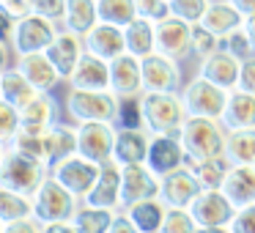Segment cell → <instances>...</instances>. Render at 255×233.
<instances>
[{
  "label": "cell",
  "mask_w": 255,
  "mask_h": 233,
  "mask_svg": "<svg viewBox=\"0 0 255 233\" xmlns=\"http://www.w3.org/2000/svg\"><path fill=\"white\" fill-rule=\"evenodd\" d=\"M140 110H143V129L151 134H181L189 113L181 99V91H145L140 96Z\"/></svg>",
  "instance_id": "6da1fadb"
},
{
  "label": "cell",
  "mask_w": 255,
  "mask_h": 233,
  "mask_svg": "<svg viewBox=\"0 0 255 233\" xmlns=\"http://www.w3.org/2000/svg\"><path fill=\"white\" fill-rule=\"evenodd\" d=\"M47 178H50V167L44 162L19 154L11 145H3V151H0V189H11V192L33 198Z\"/></svg>",
  "instance_id": "7a4b0ae2"
},
{
  "label": "cell",
  "mask_w": 255,
  "mask_h": 233,
  "mask_svg": "<svg viewBox=\"0 0 255 233\" xmlns=\"http://www.w3.org/2000/svg\"><path fill=\"white\" fill-rule=\"evenodd\" d=\"M228 129L217 118H187L181 129V143L187 151V165L203 159H225Z\"/></svg>",
  "instance_id": "3957f363"
},
{
  "label": "cell",
  "mask_w": 255,
  "mask_h": 233,
  "mask_svg": "<svg viewBox=\"0 0 255 233\" xmlns=\"http://www.w3.org/2000/svg\"><path fill=\"white\" fill-rule=\"evenodd\" d=\"M63 110L72 118V123H88V121H105L116 123L118 110H121V96L113 91H80L69 88Z\"/></svg>",
  "instance_id": "277c9868"
},
{
  "label": "cell",
  "mask_w": 255,
  "mask_h": 233,
  "mask_svg": "<svg viewBox=\"0 0 255 233\" xmlns=\"http://www.w3.org/2000/svg\"><path fill=\"white\" fill-rule=\"evenodd\" d=\"M63 25L55 19L44 17V14H28V17L14 22V33H11V50L14 55H30V52H47V47L55 41V36L61 33Z\"/></svg>",
  "instance_id": "5b68a950"
},
{
  "label": "cell",
  "mask_w": 255,
  "mask_h": 233,
  "mask_svg": "<svg viewBox=\"0 0 255 233\" xmlns=\"http://www.w3.org/2000/svg\"><path fill=\"white\" fill-rule=\"evenodd\" d=\"M80 203H83V200H80L77 195H72L61 181H55V178L50 176L39 187V192L33 195V220H39L41 225L72 220L74 211L80 209Z\"/></svg>",
  "instance_id": "8992f818"
},
{
  "label": "cell",
  "mask_w": 255,
  "mask_h": 233,
  "mask_svg": "<svg viewBox=\"0 0 255 233\" xmlns=\"http://www.w3.org/2000/svg\"><path fill=\"white\" fill-rule=\"evenodd\" d=\"M181 99L187 105L189 118H217V121H222L228 107V91H222L220 85L195 74L189 83H184Z\"/></svg>",
  "instance_id": "52a82bcc"
},
{
  "label": "cell",
  "mask_w": 255,
  "mask_h": 233,
  "mask_svg": "<svg viewBox=\"0 0 255 233\" xmlns=\"http://www.w3.org/2000/svg\"><path fill=\"white\" fill-rule=\"evenodd\" d=\"M116 137H118L116 123H105V121L77 123V145H80L77 154L96 162V165H107V162H113Z\"/></svg>",
  "instance_id": "ba28073f"
},
{
  "label": "cell",
  "mask_w": 255,
  "mask_h": 233,
  "mask_svg": "<svg viewBox=\"0 0 255 233\" xmlns=\"http://www.w3.org/2000/svg\"><path fill=\"white\" fill-rule=\"evenodd\" d=\"M99 173H102V165L74 154V156H69V159L58 162L50 170V176L55 178V181H61L72 195H77L80 200H85L88 192L94 189V184L99 181Z\"/></svg>",
  "instance_id": "9c48e42d"
},
{
  "label": "cell",
  "mask_w": 255,
  "mask_h": 233,
  "mask_svg": "<svg viewBox=\"0 0 255 233\" xmlns=\"http://www.w3.org/2000/svg\"><path fill=\"white\" fill-rule=\"evenodd\" d=\"M189 211H192L198 228H228L239 209L222 189H203L189 203Z\"/></svg>",
  "instance_id": "30bf717a"
},
{
  "label": "cell",
  "mask_w": 255,
  "mask_h": 233,
  "mask_svg": "<svg viewBox=\"0 0 255 233\" xmlns=\"http://www.w3.org/2000/svg\"><path fill=\"white\" fill-rule=\"evenodd\" d=\"M162 178L151 170L145 162L140 165H124V187H121V211L134 203L159 198Z\"/></svg>",
  "instance_id": "8fae6325"
},
{
  "label": "cell",
  "mask_w": 255,
  "mask_h": 233,
  "mask_svg": "<svg viewBox=\"0 0 255 233\" xmlns=\"http://www.w3.org/2000/svg\"><path fill=\"white\" fill-rule=\"evenodd\" d=\"M143 83L145 91H156V94L181 91L184 88L181 61L167 58L162 52H151L148 58H143Z\"/></svg>",
  "instance_id": "7c38bea8"
},
{
  "label": "cell",
  "mask_w": 255,
  "mask_h": 233,
  "mask_svg": "<svg viewBox=\"0 0 255 233\" xmlns=\"http://www.w3.org/2000/svg\"><path fill=\"white\" fill-rule=\"evenodd\" d=\"M110 91L121 99H140L145 94L143 61L129 55V52L110 61Z\"/></svg>",
  "instance_id": "4fadbf2b"
},
{
  "label": "cell",
  "mask_w": 255,
  "mask_h": 233,
  "mask_svg": "<svg viewBox=\"0 0 255 233\" xmlns=\"http://www.w3.org/2000/svg\"><path fill=\"white\" fill-rule=\"evenodd\" d=\"M192 28L195 25L173 17V14L162 22H156V52L176 58V61L189 58L192 55Z\"/></svg>",
  "instance_id": "5bb4252c"
},
{
  "label": "cell",
  "mask_w": 255,
  "mask_h": 233,
  "mask_svg": "<svg viewBox=\"0 0 255 233\" xmlns=\"http://www.w3.org/2000/svg\"><path fill=\"white\" fill-rule=\"evenodd\" d=\"M145 165L159 178L187 165V151H184L181 134H151V148Z\"/></svg>",
  "instance_id": "9a60e30c"
},
{
  "label": "cell",
  "mask_w": 255,
  "mask_h": 233,
  "mask_svg": "<svg viewBox=\"0 0 255 233\" xmlns=\"http://www.w3.org/2000/svg\"><path fill=\"white\" fill-rule=\"evenodd\" d=\"M85 52H88L85 50V36L74 33V30H66V28H61V33L55 36V41L47 47V58L55 63V69L61 72L63 83H69V77L74 74V69L83 61Z\"/></svg>",
  "instance_id": "2e32d148"
},
{
  "label": "cell",
  "mask_w": 255,
  "mask_h": 233,
  "mask_svg": "<svg viewBox=\"0 0 255 233\" xmlns=\"http://www.w3.org/2000/svg\"><path fill=\"white\" fill-rule=\"evenodd\" d=\"M200 192H203V187H200V181L195 178V173H192L189 165H184V167H178V170L162 176L159 198L165 200V206H173V209H189V203H192Z\"/></svg>",
  "instance_id": "e0dca14e"
},
{
  "label": "cell",
  "mask_w": 255,
  "mask_h": 233,
  "mask_svg": "<svg viewBox=\"0 0 255 233\" xmlns=\"http://www.w3.org/2000/svg\"><path fill=\"white\" fill-rule=\"evenodd\" d=\"M198 74L231 94V91H236L239 83H242V61L220 47L214 55H209L206 61L198 63Z\"/></svg>",
  "instance_id": "ac0fdd59"
},
{
  "label": "cell",
  "mask_w": 255,
  "mask_h": 233,
  "mask_svg": "<svg viewBox=\"0 0 255 233\" xmlns=\"http://www.w3.org/2000/svg\"><path fill=\"white\" fill-rule=\"evenodd\" d=\"M121 187H124V167L113 159V162H107V165H102L99 181L94 184V189L88 192V198H85L83 203L121 211Z\"/></svg>",
  "instance_id": "d6986e66"
},
{
  "label": "cell",
  "mask_w": 255,
  "mask_h": 233,
  "mask_svg": "<svg viewBox=\"0 0 255 233\" xmlns=\"http://www.w3.org/2000/svg\"><path fill=\"white\" fill-rule=\"evenodd\" d=\"M14 66H17L19 72H22L25 77L30 80V85H33L36 91H41V94H52V91H55L58 85L63 83L61 72H58L55 63L47 58V52H30V55H19L17 61H14Z\"/></svg>",
  "instance_id": "ffe728a7"
},
{
  "label": "cell",
  "mask_w": 255,
  "mask_h": 233,
  "mask_svg": "<svg viewBox=\"0 0 255 233\" xmlns=\"http://www.w3.org/2000/svg\"><path fill=\"white\" fill-rule=\"evenodd\" d=\"M61 113H63V107L55 96L39 94L30 105H25L22 110H19V116H22V129L25 132H50L55 123L63 121Z\"/></svg>",
  "instance_id": "44dd1931"
},
{
  "label": "cell",
  "mask_w": 255,
  "mask_h": 233,
  "mask_svg": "<svg viewBox=\"0 0 255 233\" xmlns=\"http://www.w3.org/2000/svg\"><path fill=\"white\" fill-rule=\"evenodd\" d=\"M66 85L80 91H110V61L94 52H85Z\"/></svg>",
  "instance_id": "7402d4cb"
},
{
  "label": "cell",
  "mask_w": 255,
  "mask_h": 233,
  "mask_svg": "<svg viewBox=\"0 0 255 233\" xmlns=\"http://www.w3.org/2000/svg\"><path fill=\"white\" fill-rule=\"evenodd\" d=\"M148 148H151V132L143 126H132V129H121L118 126V137H116V151L113 159L118 165H140L148 159Z\"/></svg>",
  "instance_id": "603a6c76"
},
{
  "label": "cell",
  "mask_w": 255,
  "mask_h": 233,
  "mask_svg": "<svg viewBox=\"0 0 255 233\" xmlns=\"http://www.w3.org/2000/svg\"><path fill=\"white\" fill-rule=\"evenodd\" d=\"M85 50L105 58V61H116V58H121L127 52V33L118 25L99 22L94 30L85 33Z\"/></svg>",
  "instance_id": "cb8c5ba5"
},
{
  "label": "cell",
  "mask_w": 255,
  "mask_h": 233,
  "mask_svg": "<svg viewBox=\"0 0 255 233\" xmlns=\"http://www.w3.org/2000/svg\"><path fill=\"white\" fill-rule=\"evenodd\" d=\"M222 126L228 132H239V129H255V94L244 88H236L228 94V107L222 116Z\"/></svg>",
  "instance_id": "d4e9b609"
},
{
  "label": "cell",
  "mask_w": 255,
  "mask_h": 233,
  "mask_svg": "<svg viewBox=\"0 0 255 233\" xmlns=\"http://www.w3.org/2000/svg\"><path fill=\"white\" fill-rule=\"evenodd\" d=\"M222 192L233 200L236 209L255 206V165H231Z\"/></svg>",
  "instance_id": "484cf974"
},
{
  "label": "cell",
  "mask_w": 255,
  "mask_h": 233,
  "mask_svg": "<svg viewBox=\"0 0 255 233\" xmlns=\"http://www.w3.org/2000/svg\"><path fill=\"white\" fill-rule=\"evenodd\" d=\"M39 94L41 91H36L33 85H30V80L25 77L17 66L3 69V74H0V102H8V105H14L17 110H22V107L30 105Z\"/></svg>",
  "instance_id": "4316f807"
},
{
  "label": "cell",
  "mask_w": 255,
  "mask_h": 233,
  "mask_svg": "<svg viewBox=\"0 0 255 233\" xmlns=\"http://www.w3.org/2000/svg\"><path fill=\"white\" fill-rule=\"evenodd\" d=\"M244 19H247V17L233 6L231 0H211V6H209V11H206V17H203V22H200V25H206L214 36L225 39L228 33L244 28Z\"/></svg>",
  "instance_id": "83f0119b"
},
{
  "label": "cell",
  "mask_w": 255,
  "mask_h": 233,
  "mask_svg": "<svg viewBox=\"0 0 255 233\" xmlns=\"http://www.w3.org/2000/svg\"><path fill=\"white\" fill-rule=\"evenodd\" d=\"M124 214L134 222V228H140V233H162L167 206L162 198H151V200H143V203L124 209Z\"/></svg>",
  "instance_id": "f1b7e54d"
},
{
  "label": "cell",
  "mask_w": 255,
  "mask_h": 233,
  "mask_svg": "<svg viewBox=\"0 0 255 233\" xmlns=\"http://www.w3.org/2000/svg\"><path fill=\"white\" fill-rule=\"evenodd\" d=\"M102 22L99 17V0H66V17H63V28L74 30V33L85 36Z\"/></svg>",
  "instance_id": "f546056e"
},
{
  "label": "cell",
  "mask_w": 255,
  "mask_h": 233,
  "mask_svg": "<svg viewBox=\"0 0 255 233\" xmlns=\"http://www.w3.org/2000/svg\"><path fill=\"white\" fill-rule=\"evenodd\" d=\"M124 33H127V52L129 55L143 61L151 52H156V22L137 17L132 25L124 28Z\"/></svg>",
  "instance_id": "4dcf8cb0"
},
{
  "label": "cell",
  "mask_w": 255,
  "mask_h": 233,
  "mask_svg": "<svg viewBox=\"0 0 255 233\" xmlns=\"http://www.w3.org/2000/svg\"><path fill=\"white\" fill-rule=\"evenodd\" d=\"M121 211H113V209H99V206H88V203H80V209L74 211L72 222L80 233H107L116 222V217Z\"/></svg>",
  "instance_id": "1f68e13d"
},
{
  "label": "cell",
  "mask_w": 255,
  "mask_h": 233,
  "mask_svg": "<svg viewBox=\"0 0 255 233\" xmlns=\"http://www.w3.org/2000/svg\"><path fill=\"white\" fill-rule=\"evenodd\" d=\"M8 145L17 148L19 154L44 162L52 170V137H50V132H25V129H19V134Z\"/></svg>",
  "instance_id": "d6a6232c"
},
{
  "label": "cell",
  "mask_w": 255,
  "mask_h": 233,
  "mask_svg": "<svg viewBox=\"0 0 255 233\" xmlns=\"http://www.w3.org/2000/svg\"><path fill=\"white\" fill-rule=\"evenodd\" d=\"M225 159L231 165H255V129H239L228 134Z\"/></svg>",
  "instance_id": "836d02e7"
},
{
  "label": "cell",
  "mask_w": 255,
  "mask_h": 233,
  "mask_svg": "<svg viewBox=\"0 0 255 233\" xmlns=\"http://www.w3.org/2000/svg\"><path fill=\"white\" fill-rule=\"evenodd\" d=\"M50 137H52V167L80 151V145H77V123H66V121L55 123V126L50 129Z\"/></svg>",
  "instance_id": "e575fe53"
},
{
  "label": "cell",
  "mask_w": 255,
  "mask_h": 233,
  "mask_svg": "<svg viewBox=\"0 0 255 233\" xmlns=\"http://www.w3.org/2000/svg\"><path fill=\"white\" fill-rule=\"evenodd\" d=\"M28 217H33V198L11 189H0V225L28 220Z\"/></svg>",
  "instance_id": "d590c367"
},
{
  "label": "cell",
  "mask_w": 255,
  "mask_h": 233,
  "mask_svg": "<svg viewBox=\"0 0 255 233\" xmlns=\"http://www.w3.org/2000/svg\"><path fill=\"white\" fill-rule=\"evenodd\" d=\"M192 173L200 181L203 189H222L225 184V176L231 170V162L228 159H203V162H192Z\"/></svg>",
  "instance_id": "8d00e7d4"
},
{
  "label": "cell",
  "mask_w": 255,
  "mask_h": 233,
  "mask_svg": "<svg viewBox=\"0 0 255 233\" xmlns=\"http://www.w3.org/2000/svg\"><path fill=\"white\" fill-rule=\"evenodd\" d=\"M99 17L102 22L127 28L137 19V3L134 0H99Z\"/></svg>",
  "instance_id": "74e56055"
},
{
  "label": "cell",
  "mask_w": 255,
  "mask_h": 233,
  "mask_svg": "<svg viewBox=\"0 0 255 233\" xmlns=\"http://www.w3.org/2000/svg\"><path fill=\"white\" fill-rule=\"evenodd\" d=\"M209 6H211V0H170V14L189 25H200Z\"/></svg>",
  "instance_id": "f35d334b"
},
{
  "label": "cell",
  "mask_w": 255,
  "mask_h": 233,
  "mask_svg": "<svg viewBox=\"0 0 255 233\" xmlns=\"http://www.w3.org/2000/svg\"><path fill=\"white\" fill-rule=\"evenodd\" d=\"M220 47H222V39L211 33L206 25H195L192 28V55L198 58V63L206 61L209 55H214Z\"/></svg>",
  "instance_id": "ab89813d"
},
{
  "label": "cell",
  "mask_w": 255,
  "mask_h": 233,
  "mask_svg": "<svg viewBox=\"0 0 255 233\" xmlns=\"http://www.w3.org/2000/svg\"><path fill=\"white\" fill-rule=\"evenodd\" d=\"M198 231L200 228H198V222H195L189 209H173V206H167L162 233H198Z\"/></svg>",
  "instance_id": "60d3db41"
},
{
  "label": "cell",
  "mask_w": 255,
  "mask_h": 233,
  "mask_svg": "<svg viewBox=\"0 0 255 233\" xmlns=\"http://www.w3.org/2000/svg\"><path fill=\"white\" fill-rule=\"evenodd\" d=\"M22 129V116L14 105L0 102V145H8Z\"/></svg>",
  "instance_id": "b9f144b4"
},
{
  "label": "cell",
  "mask_w": 255,
  "mask_h": 233,
  "mask_svg": "<svg viewBox=\"0 0 255 233\" xmlns=\"http://www.w3.org/2000/svg\"><path fill=\"white\" fill-rule=\"evenodd\" d=\"M222 50L231 52V55H236L239 61H247V58L255 55V47H253V41H250V36H247V30H244V28L228 33L225 39H222Z\"/></svg>",
  "instance_id": "7bdbcfd3"
},
{
  "label": "cell",
  "mask_w": 255,
  "mask_h": 233,
  "mask_svg": "<svg viewBox=\"0 0 255 233\" xmlns=\"http://www.w3.org/2000/svg\"><path fill=\"white\" fill-rule=\"evenodd\" d=\"M137 3V17L151 19V22H162L170 17V0H134Z\"/></svg>",
  "instance_id": "ee69618b"
},
{
  "label": "cell",
  "mask_w": 255,
  "mask_h": 233,
  "mask_svg": "<svg viewBox=\"0 0 255 233\" xmlns=\"http://www.w3.org/2000/svg\"><path fill=\"white\" fill-rule=\"evenodd\" d=\"M116 126H121V129L143 126V110H140V99H121V110H118Z\"/></svg>",
  "instance_id": "f6af8a7d"
},
{
  "label": "cell",
  "mask_w": 255,
  "mask_h": 233,
  "mask_svg": "<svg viewBox=\"0 0 255 233\" xmlns=\"http://www.w3.org/2000/svg\"><path fill=\"white\" fill-rule=\"evenodd\" d=\"M0 8H3L6 17L22 19V17L36 11V0H0Z\"/></svg>",
  "instance_id": "bcb514c9"
},
{
  "label": "cell",
  "mask_w": 255,
  "mask_h": 233,
  "mask_svg": "<svg viewBox=\"0 0 255 233\" xmlns=\"http://www.w3.org/2000/svg\"><path fill=\"white\" fill-rule=\"evenodd\" d=\"M233 233H255V206H244L236 211V217L231 220Z\"/></svg>",
  "instance_id": "7dc6e473"
},
{
  "label": "cell",
  "mask_w": 255,
  "mask_h": 233,
  "mask_svg": "<svg viewBox=\"0 0 255 233\" xmlns=\"http://www.w3.org/2000/svg\"><path fill=\"white\" fill-rule=\"evenodd\" d=\"M36 14H44V17L63 22L66 17V0H36Z\"/></svg>",
  "instance_id": "c3c4849f"
},
{
  "label": "cell",
  "mask_w": 255,
  "mask_h": 233,
  "mask_svg": "<svg viewBox=\"0 0 255 233\" xmlns=\"http://www.w3.org/2000/svg\"><path fill=\"white\" fill-rule=\"evenodd\" d=\"M0 233H41V222L33 220V217H28V220H17V222L3 225Z\"/></svg>",
  "instance_id": "681fc988"
},
{
  "label": "cell",
  "mask_w": 255,
  "mask_h": 233,
  "mask_svg": "<svg viewBox=\"0 0 255 233\" xmlns=\"http://www.w3.org/2000/svg\"><path fill=\"white\" fill-rule=\"evenodd\" d=\"M239 88L255 94V55L242 61V83H239Z\"/></svg>",
  "instance_id": "f907efd6"
},
{
  "label": "cell",
  "mask_w": 255,
  "mask_h": 233,
  "mask_svg": "<svg viewBox=\"0 0 255 233\" xmlns=\"http://www.w3.org/2000/svg\"><path fill=\"white\" fill-rule=\"evenodd\" d=\"M107 233H140V228H134V222L121 211V214L116 217V222H113V228H110Z\"/></svg>",
  "instance_id": "816d5d0a"
},
{
  "label": "cell",
  "mask_w": 255,
  "mask_h": 233,
  "mask_svg": "<svg viewBox=\"0 0 255 233\" xmlns=\"http://www.w3.org/2000/svg\"><path fill=\"white\" fill-rule=\"evenodd\" d=\"M41 233H80V231L74 228L72 220H63V222H47V225H41Z\"/></svg>",
  "instance_id": "f5cc1de1"
},
{
  "label": "cell",
  "mask_w": 255,
  "mask_h": 233,
  "mask_svg": "<svg viewBox=\"0 0 255 233\" xmlns=\"http://www.w3.org/2000/svg\"><path fill=\"white\" fill-rule=\"evenodd\" d=\"M233 6L239 8V11L244 14V17H250V14H255V0H231Z\"/></svg>",
  "instance_id": "db71d44e"
},
{
  "label": "cell",
  "mask_w": 255,
  "mask_h": 233,
  "mask_svg": "<svg viewBox=\"0 0 255 233\" xmlns=\"http://www.w3.org/2000/svg\"><path fill=\"white\" fill-rule=\"evenodd\" d=\"M244 30H247L250 41H253V47H255V14H250V17L244 19Z\"/></svg>",
  "instance_id": "11a10c76"
},
{
  "label": "cell",
  "mask_w": 255,
  "mask_h": 233,
  "mask_svg": "<svg viewBox=\"0 0 255 233\" xmlns=\"http://www.w3.org/2000/svg\"><path fill=\"white\" fill-rule=\"evenodd\" d=\"M198 233H209V231H206V228H200V231H198Z\"/></svg>",
  "instance_id": "9f6ffc18"
}]
</instances>
